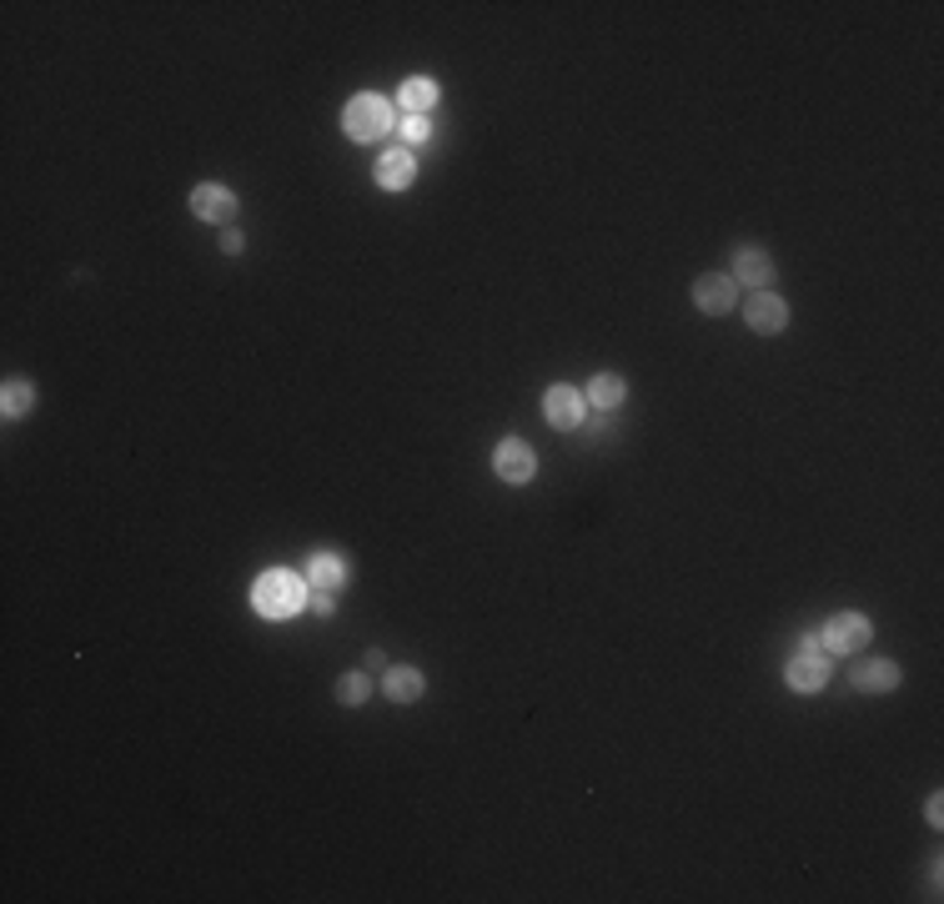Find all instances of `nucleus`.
<instances>
[{"mask_svg":"<svg viewBox=\"0 0 944 904\" xmlns=\"http://www.w3.org/2000/svg\"><path fill=\"white\" fill-rule=\"evenodd\" d=\"M302 603H307V583L291 568H266L251 583V608L262 618H291V614H302Z\"/></svg>","mask_w":944,"mask_h":904,"instance_id":"f257e3e1","label":"nucleus"},{"mask_svg":"<svg viewBox=\"0 0 944 904\" xmlns=\"http://www.w3.org/2000/svg\"><path fill=\"white\" fill-rule=\"evenodd\" d=\"M341 132L352 136V141H382V136L393 132V106L372 91L352 96V101L341 106Z\"/></svg>","mask_w":944,"mask_h":904,"instance_id":"f03ea898","label":"nucleus"},{"mask_svg":"<svg viewBox=\"0 0 944 904\" xmlns=\"http://www.w3.org/2000/svg\"><path fill=\"white\" fill-rule=\"evenodd\" d=\"M869 639H874V629H869V618L854 614V608L834 614L824 629H819V648H824V654H859Z\"/></svg>","mask_w":944,"mask_h":904,"instance_id":"7ed1b4c3","label":"nucleus"},{"mask_svg":"<svg viewBox=\"0 0 944 904\" xmlns=\"http://www.w3.org/2000/svg\"><path fill=\"white\" fill-rule=\"evenodd\" d=\"M583 412H588V403H583V393L577 387H548L543 393V418H548V428H558V433H573V428H583Z\"/></svg>","mask_w":944,"mask_h":904,"instance_id":"20e7f679","label":"nucleus"},{"mask_svg":"<svg viewBox=\"0 0 944 904\" xmlns=\"http://www.w3.org/2000/svg\"><path fill=\"white\" fill-rule=\"evenodd\" d=\"M493 472H498L502 483H533V472H538V458H533V447L523 443V437H502L498 453H493Z\"/></svg>","mask_w":944,"mask_h":904,"instance_id":"39448f33","label":"nucleus"},{"mask_svg":"<svg viewBox=\"0 0 944 904\" xmlns=\"http://www.w3.org/2000/svg\"><path fill=\"white\" fill-rule=\"evenodd\" d=\"M734 301H738V282L729 272H704L694 282V307L708 317H723V312H734Z\"/></svg>","mask_w":944,"mask_h":904,"instance_id":"423d86ee","label":"nucleus"},{"mask_svg":"<svg viewBox=\"0 0 944 904\" xmlns=\"http://www.w3.org/2000/svg\"><path fill=\"white\" fill-rule=\"evenodd\" d=\"M784 683L794 689V694H819V689L829 683V654H819V648H799V654L788 658Z\"/></svg>","mask_w":944,"mask_h":904,"instance_id":"0eeeda50","label":"nucleus"},{"mask_svg":"<svg viewBox=\"0 0 944 904\" xmlns=\"http://www.w3.org/2000/svg\"><path fill=\"white\" fill-rule=\"evenodd\" d=\"M191 216H201V222H211V226H232L236 191L232 186H216V182L197 186V191H191Z\"/></svg>","mask_w":944,"mask_h":904,"instance_id":"6e6552de","label":"nucleus"},{"mask_svg":"<svg viewBox=\"0 0 944 904\" xmlns=\"http://www.w3.org/2000/svg\"><path fill=\"white\" fill-rule=\"evenodd\" d=\"M744 322H748V332L774 337V332L788 327V307L774 297V292H754V297H748V307H744Z\"/></svg>","mask_w":944,"mask_h":904,"instance_id":"1a4fd4ad","label":"nucleus"},{"mask_svg":"<svg viewBox=\"0 0 944 904\" xmlns=\"http://www.w3.org/2000/svg\"><path fill=\"white\" fill-rule=\"evenodd\" d=\"M412 176H418V161H412L407 146H387V151L377 157V186L382 191H407Z\"/></svg>","mask_w":944,"mask_h":904,"instance_id":"9d476101","label":"nucleus"},{"mask_svg":"<svg viewBox=\"0 0 944 904\" xmlns=\"http://www.w3.org/2000/svg\"><path fill=\"white\" fill-rule=\"evenodd\" d=\"M849 679L859 694H894V689H899V664H890V658H865V664L849 669Z\"/></svg>","mask_w":944,"mask_h":904,"instance_id":"9b49d317","label":"nucleus"},{"mask_svg":"<svg viewBox=\"0 0 944 904\" xmlns=\"http://www.w3.org/2000/svg\"><path fill=\"white\" fill-rule=\"evenodd\" d=\"M734 282H738V287H754V292L769 287V282H774V262H769V251H763V247H738L734 251Z\"/></svg>","mask_w":944,"mask_h":904,"instance_id":"f8f14e48","label":"nucleus"},{"mask_svg":"<svg viewBox=\"0 0 944 904\" xmlns=\"http://www.w3.org/2000/svg\"><path fill=\"white\" fill-rule=\"evenodd\" d=\"M422 689H427V679H422L418 669H387L382 673V694L393 698V704H418Z\"/></svg>","mask_w":944,"mask_h":904,"instance_id":"ddd939ff","label":"nucleus"},{"mask_svg":"<svg viewBox=\"0 0 944 904\" xmlns=\"http://www.w3.org/2000/svg\"><path fill=\"white\" fill-rule=\"evenodd\" d=\"M397 101H402V111L407 116H427L437 106V86L427 76H412V81H402V91H397Z\"/></svg>","mask_w":944,"mask_h":904,"instance_id":"4468645a","label":"nucleus"},{"mask_svg":"<svg viewBox=\"0 0 944 904\" xmlns=\"http://www.w3.org/2000/svg\"><path fill=\"white\" fill-rule=\"evenodd\" d=\"M629 397V387H623V377H613V372H593L588 393H583V403H593L598 412H608V407H618Z\"/></svg>","mask_w":944,"mask_h":904,"instance_id":"2eb2a0df","label":"nucleus"},{"mask_svg":"<svg viewBox=\"0 0 944 904\" xmlns=\"http://www.w3.org/2000/svg\"><path fill=\"white\" fill-rule=\"evenodd\" d=\"M307 578H312V589L332 593V589H341V583H347V564H341L337 553H316L312 564H307Z\"/></svg>","mask_w":944,"mask_h":904,"instance_id":"dca6fc26","label":"nucleus"},{"mask_svg":"<svg viewBox=\"0 0 944 904\" xmlns=\"http://www.w3.org/2000/svg\"><path fill=\"white\" fill-rule=\"evenodd\" d=\"M30 407H36V387H30V382H5V393H0V412H5V418H26Z\"/></svg>","mask_w":944,"mask_h":904,"instance_id":"f3484780","label":"nucleus"},{"mask_svg":"<svg viewBox=\"0 0 944 904\" xmlns=\"http://www.w3.org/2000/svg\"><path fill=\"white\" fill-rule=\"evenodd\" d=\"M332 694H337V704H341V708H357V704H368L372 679H368V673H341Z\"/></svg>","mask_w":944,"mask_h":904,"instance_id":"a211bd4d","label":"nucleus"},{"mask_svg":"<svg viewBox=\"0 0 944 904\" xmlns=\"http://www.w3.org/2000/svg\"><path fill=\"white\" fill-rule=\"evenodd\" d=\"M427 136H433V132H427V116H407V121H402V141H407V146L427 141Z\"/></svg>","mask_w":944,"mask_h":904,"instance_id":"6ab92c4d","label":"nucleus"},{"mask_svg":"<svg viewBox=\"0 0 944 904\" xmlns=\"http://www.w3.org/2000/svg\"><path fill=\"white\" fill-rule=\"evenodd\" d=\"M940 809H944V800H940V794H930V800H924V819H930V825H944Z\"/></svg>","mask_w":944,"mask_h":904,"instance_id":"aec40b11","label":"nucleus"},{"mask_svg":"<svg viewBox=\"0 0 944 904\" xmlns=\"http://www.w3.org/2000/svg\"><path fill=\"white\" fill-rule=\"evenodd\" d=\"M222 251H226V257H236V251H241V232H236V226H226V232H222Z\"/></svg>","mask_w":944,"mask_h":904,"instance_id":"412c9836","label":"nucleus"},{"mask_svg":"<svg viewBox=\"0 0 944 904\" xmlns=\"http://www.w3.org/2000/svg\"><path fill=\"white\" fill-rule=\"evenodd\" d=\"M312 614H316V618H332V598H327L322 589H316V598H312Z\"/></svg>","mask_w":944,"mask_h":904,"instance_id":"4be33fe9","label":"nucleus"}]
</instances>
